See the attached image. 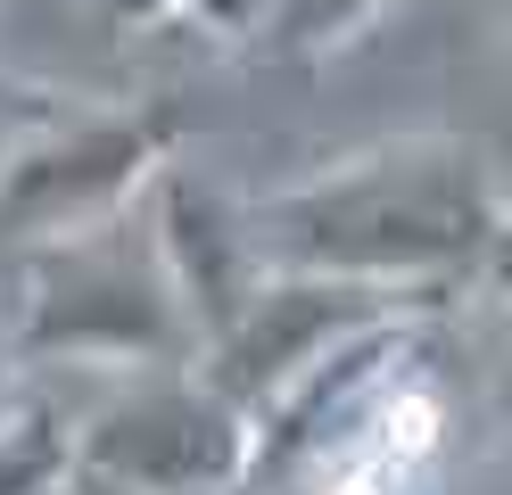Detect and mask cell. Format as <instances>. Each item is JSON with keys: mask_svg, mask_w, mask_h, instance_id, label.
Segmentation results:
<instances>
[{"mask_svg": "<svg viewBox=\"0 0 512 495\" xmlns=\"http://www.w3.org/2000/svg\"><path fill=\"white\" fill-rule=\"evenodd\" d=\"M504 215L496 157L463 132H389L314 174L248 198V248L265 273H314L438 306L479 281V248Z\"/></svg>", "mask_w": 512, "mask_h": 495, "instance_id": "6da1fadb", "label": "cell"}, {"mask_svg": "<svg viewBox=\"0 0 512 495\" xmlns=\"http://www.w3.org/2000/svg\"><path fill=\"white\" fill-rule=\"evenodd\" d=\"M0 339L17 372H58V363L149 372V363H190L199 347L141 207L75 240L0 256Z\"/></svg>", "mask_w": 512, "mask_h": 495, "instance_id": "7a4b0ae2", "label": "cell"}, {"mask_svg": "<svg viewBox=\"0 0 512 495\" xmlns=\"http://www.w3.org/2000/svg\"><path fill=\"white\" fill-rule=\"evenodd\" d=\"M190 124L174 99H91V108H50L17 132L0 165V256L75 240L141 207V190L182 157Z\"/></svg>", "mask_w": 512, "mask_h": 495, "instance_id": "3957f363", "label": "cell"}, {"mask_svg": "<svg viewBox=\"0 0 512 495\" xmlns=\"http://www.w3.org/2000/svg\"><path fill=\"white\" fill-rule=\"evenodd\" d=\"M248 454L256 429L190 363L124 372L108 405L75 421V479L116 495H240Z\"/></svg>", "mask_w": 512, "mask_h": 495, "instance_id": "277c9868", "label": "cell"}, {"mask_svg": "<svg viewBox=\"0 0 512 495\" xmlns=\"http://www.w3.org/2000/svg\"><path fill=\"white\" fill-rule=\"evenodd\" d=\"M405 314H430V306L389 297V289H356V281L265 273L240 297V314L190 355V372H199L248 429H265V413H281L331 355H347L356 339H372L380 322H405Z\"/></svg>", "mask_w": 512, "mask_h": 495, "instance_id": "5b68a950", "label": "cell"}, {"mask_svg": "<svg viewBox=\"0 0 512 495\" xmlns=\"http://www.w3.org/2000/svg\"><path fill=\"white\" fill-rule=\"evenodd\" d=\"M141 215H149V240H157V256H166V281H174L182 314H190V339L207 347L215 330L240 314V297L265 281V264H256V248H248V207H232L199 165L174 157L166 174L141 190Z\"/></svg>", "mask_w": 512, "mask_h": 495, "instance_id": "8992f818", "label": "cell"}, {"mask_svg": "<svg viewBox=\"0 0 512 495\" xmlns=\"http://www.w3.org/2000/svg\"><path fill=\"white\" fill-rule=\"evenodd\" d=\"M75 421L42 396L0 405V495H75Z\"/></svg>", "mask_w": 512, "mask_h": 495, "instance_id": "52a82bcc", "label": "cell"}, {"mask_svg": "<svg viewBox=\"0 0 512 495\" xmlns=\"http://www.w3.org/2000/svg\"><path fill=\"white\" fill-rule=\"evenodd\" d=\"M389 9H397V0H273L265 42H273V50H298V58H323V50L364 42Z\"/></svg>", "mask_w": 512, "mask_h": 495, "instance_id": "ba28073f", "label": "cell"}, {"mask_svg": "<svg viewBox=\"0 0 512 495\" xmlns=\"http://www.w3.org/2000/svg\"><path fill=\"white\" fill-rule=\"evenodd\" d=\"M174 17H190L215 42H248V33L273 25V0H174Z\"/></svg>", "mask_w": 512, "mask_h": 495, "instance_id": "9c48e42d", "label": "cell"}, {"mask_svg": "<svg viewBox=\"0 0 512 495\" xmlns=\"http://www.w3.org/2000/svg\"><path fill=\"white\" fill-rule=\"evenodd\" d=\"M50 108H67V91H42V83H0V165H9V149H17V132L25 124H42Z\"/></svg>", "mask_w": 512, "mask_h": 495, "instance_id": "30bf717a", "label": "cell"}, {"mask_svg": "<svg viewBox=\"0 0 512 495\" xmlns=\"http://www.w3.org/2000/svg\"><path fill=\"white\" fill-rule=\"evenodd\" d=\"M479 289L496 297V314L512 322V198H504V215L488 231V248H479Z\"/></svg>", "mask_w": 512, "mask_h": 495, "instance_id": "8fae6325", "label": "cell"}, {"mask_svg": "<svg viewBox=\"0 0 512 495\" xmlns=\"http://www.w3.org/2000/svg\"><path fill=\"white\" fill-rule=\"evenodd\" d=\"M488 396H496V421L512 429V339L488 355Z\"/></svg>", "mask_w": 512, "mask_h": 495, "instance_id": "7c38bea8", "label": "cell"}, {"mask_svg": "<svg viewBox=\"0 0 512 495\" xmlns=\"http://www.w3.org/2000/svg\"><path fill=\"white\" fill-rule=\"evenodd\" d=\"M496 9H504V33H512V0H496Z\"/></svg>", "mask_w": 512, "mask_h": 495, "instance_id": "4fadbf2b", "label": "cell"}, {"mask_svg": "<svg viewBox=\"0 0 512 495\" xmlns=\"http://www.w3.org/2000/svg\"><path fill=\"white\" fill-rule=\"evenodd\" d=\"M0 83H9V75H0Z\"/></svg>", "mask_w": 512, "mask_h": 495, "instance_id": "5bb4252c", "label": "cell"}]
</instances>
